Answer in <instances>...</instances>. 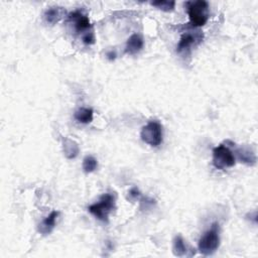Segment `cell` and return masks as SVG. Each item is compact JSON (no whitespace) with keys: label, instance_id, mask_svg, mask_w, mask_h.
Instances as JSON below:
<instances>
[{"label":"cell","instance_id":"cell-15","mask_svg":"<svg viewBox=\"0 0 258 258\" xmlns=\"http://www.w3.org/2000/svg\"><path fill=\"white\" fill-rule=\"evenodd\" d=\"M151 5L163 10L166 12L172 11L175 7V2L174 1H168V0H157V1L151 2Z\"/></svg>","mask_w":258,"mask_h":258},{"label":"cell","instance_id":"cell-16","mask_svg":"<svg viewBox=\"0 0 258 258\" xmlns=\"http://www.w3.org/2000/svg\"><path fill=\"white\" fill-rule=\"evenodd\" d=\"M82 167L86 173H90L97 170V167H98V161H97V159L94 158L93 156H86L83 160Z\"/></svg>","mask_w":258,"mask_h":258},{"label":"cell","instance_id":"cell-11","mask_svg":"<svg viewBox=\"0 0 258 258\" xmlns=\"http://www.w3.org/2000/svg\"><path fill=\"white\" fill-rule=\"evenodd\" d=\"M64 9L63 7H59V6H54V7H50L47 8L44 11L43 14V18L44 21L51 25L56 24L57 22H59L61 21V19L64 16Z\"/></svg>","mask_w":258,"mask_h":258},{"label":"cell","instance_id":"cell-19","mask_svg":"<svg viewBox=\"0 0 258 258\" xmlns=\"http://www.w3.org/2000/svg\"><path fill=\"white\" fill-rule=\"evenodd\" d=\"M107 57H108V59L109 60H115V58H116V54H115V52H109L108 54H107Z\"/></svg>","mask_w":258,"mask_h":258},{"label":"cell","instance_id":"cell-18","mask_svg":"<svg viewBox=\"0 0 258 258\" xmlns=\"http://www.w3.org/2000/svg\"><path fill=\"white\" fill-rule=\"evenodd\" d=\"M82 41L84 43L86 44H93L95 43V38H94V35H93V32H88V34L84 35L82 37Z\"/></svg>","mask_w":258,"mask_h":258},{"label":"cell","instance_id":"cell-17","mask_svg":"<svg viewBox=\"0 0 258 258\" xmlns=\"http://www.w3.org/2000/svg\"><path fill=\"white\" fill-rule=\"evenodd\" d=\"M140 197V192L137 188H132L128 192V199L130 201H135Z\"/></svg>","mask_w":258,"mask_h":258},{"label":"cell","instance_id":"cell-8","mask_svg":"<svg viewBox=\"0 0 258 258\" xmlns=\"http://www.w3.org/2000/svg\"><path fill=\"white\" fill-rule=\"evenodd\" d=\"M235 154L242 164L254 166L256 164V155L249 147H240L235 150Z\"/></svg>","mask_w":258,"mask_h":258},{"label":"cell","instance_id":"cell-4","mask_svg":"<svg viewBox=\"0 0 258 258\" xmlns=\"http://www.w3.org/2000/svg\"><path fill=\"white\" fill-rule=\"evenodd\" d=\"M140 137L143 142L156 148L163 143V125L157 120H151L141 129Z\"/></svg>","mask_w":258,"mask_h":258},{"label":"cell","instance_id":"cell-9","mask_svg":"<svg viewBox=\"0 0 258 258\" xmlns=\"http://www.w3.org/2000/svg\"><path fill=\"white\" fill-rule=\"evenodd\" d=\"M59 215H60L59 211H53L46 218H44L39 225V232L43 235L50 234L55 228Z\"/></svg>","mask_w":258,"mask_h":258},{"label":"cell","instance_id":"cell-14","mask_svg":"<svg viewBox=\"0 0 258 258\" xmlns=\"http://www.w3.org/2000/svg\"><path fill=\"white\" fill-rule=\"evenodd\" d=\"M188 253V248L185 243V240L181 235H176L173 239V254L175 256L183 257Z\"/></svg>","mask_w":258,"mask_h":258},{"label":"cell","instance_id":"cell-1","mask_svg":"<svg viewBox=\"0 0 258 258\" xmlns=\"http://www.w3.org/2000/svg\"><path fill=\"white\" fill-rule=\"evenodd\" d=\"M115 209V197L112 194L106 193L99 201L89 206L88 211L98 220L107 223L109 215L113 212V210Z\"/></svg>","mask_w":258,"mask_h":258},{"label":"cell","instance_id":"cell-7","mask_svg":"<svg viewBox=\"0 0 258 258\" xmlns=\"http://www.w3.org/2000/svg\"><path fill=\"white\" fill-rule=\"evenodd\" d=\"M68 20H69V22L74 23L75 29L77 32H79V34H81V32H84V35H86L89 32L88 29L91 28V23H90L89 18L81 10H75V11L69 13Z\"/></svg>","mask_w":258,"mask_h":258},{"label":"cell","instance_id":"cell-6","mask_svg":"<svg viewBox=\"0 0 258 258\" xmlns=\"http://www.w3.org/2000/svg\"><path fill=\"white\" fill-rule=\"evenodd\" d=\"M202 40H203V34L200 31L185 32L180 40L179 44L176 46V52L179 54H182L187 51H190L193 45L200 43Z\"/></svg>","mask_w":258,"mask_h":258},{"label":"cell","instance_id":"cell-12","mask_svg":"<svg viewBox=\"0 0 258 258\" xmlns=\"http://www.w3.org/2000/svg\"><path fill=\"white\" fill-rule=\"evenodd\" d=\"M63 151L64 156L69 159H73L78 156L80 152L79 145L76 141L70 138H63Z\"/></svg>","mask_w":258,"mask_h":258},{"label":"cell","instance_id":"cell-2","mask_svg":"<svg viewBox=\"0 0 258 258\" xmlns=\"http://www.w3.org/2000/svg\"><path fill=\"white\" fill-rule=\"evenodd\" d=\"M220 246L219 224L214 223L212 227L206 231L199 240V251L205 256L214 254Z\"/></svg>","mask_w":258,"mask_h":258},{"label":"cell","instance_id":"cell-3","mask_svg":"<svg viewBox=\"0 0 258 258\" xmlns=\"http://www.w3.org/2000/svg\"><path fill=\"white\" fill-rule=\"evenodd\" d=\"M187 8L190 22L193 26H203L207 23L210 18L209 3L207 1L198 0V1L187 2Z\"/></svg>","mask_w":258,"mask_h":258},{"label":"cell","instance_id":"cell-10","mask_svg":"<svg viewBox=\"0 0 258 258\" xmlns=\"http://www.w3.org/2000/svg\"><path fill=\"white\" fill-rule=\"evenodd\" d=\"M144 45L143 39L138 34L132 35L130 38L127 40L126 46H125V53L128 55H136L139 53Z\"/></svg>","mask_w":258,"mask_h":258},{"label":"cell","instance_id":"cell-5","mask_svg":"<svg viewBox=\"0 0 258 258\" xmlns=\"http://www.w3.org/2000/svg\"><path fill=\"white\" fill-rule=\"evenodd\" d=\"M236 164V158L228 145L220 144L213 150V165L217 170L232 168Z\"/></svg>","mask_w":258,"mask_h":258},{"label":"cell","instance_id":"cell-13","mask_svg":"<svg viewBox=\"0 0 258 258\" xmlns=\"http://www.w3.org/2000/svg\"><path fill=\"white\" fill-rule=\"evenodd\" d=\"M93 115H94V112L91 108L81 107L75 112L74 117L80 123L88 124L93 121Z\"/></svg>","mask_w":258,"mask_h":258}]
</instances>
